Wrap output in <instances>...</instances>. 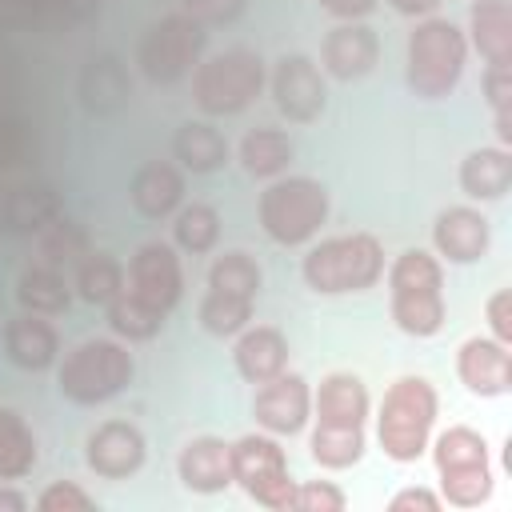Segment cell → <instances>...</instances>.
<instances>
[{
  "mask_svg": "<svg viewBox=\"0 0 512 512\" xmlns=\"http://www.w3.org/2000/svg\"><path fill=\"white\" fill-rule=\"evenodd\" d=\"M180 292H184V272L176 248L164 240L140 244L124 272V288L104 304L112 332L124 340H152L164 328L168 312L180 304Z\"/></svg>",
  "mask_w": 512,
  "mask_h": 512,
  "instance_id": "6da1fadb",
  "label": "cell"
},
{
  "mask_svg": "<svg viewBox=\"0 0 512 512\" xmlns=\"http://www.w3.org/2000/svg\"><path fill=\"white\" fill-rule=\"evenodd\" d=\"M364 420H368V388L352 372H328L316 392V428H312V460L320 468H352L364 456Z\"/></svg>",
  "mask_w": 512,
  "mask_h": 512,
  "instance_id": "7a4b0ae2",
  "label": "cell"
},
{
  "mask_svg": "<svg viewBox=\"0 0 512 512\" xmlns=\"http://www.w3.org/2000/svg\"><path fill=\"white\" fill-rule=\"evenodd\" d=\"M388 292H392V320L400 332L428 340L444 328V272L432 252L424 248L400 252L388 272Z\"/></svg>",
  "mask_w": 512,
  "mask_h": 512,
  "instance_id": "3957f363",
  "label": "cell"
},
{
  "mask_svg": "<svg viewBox=\"0 0 512 512\" xmlns=\"http://www.w3.org/2000/svg\"><path fill=\"white\" fill-rule=\"evenodd\" d=\"M304 280L320 296H344V292H364L384 276V248L372 232H348L320 240L304 264Z\"/></svg>",
  "mask_w": 512,
  "mask_h": 512,
  "instance_id": "277c9868",
  "label": "cell"
},
{
  "mask_svg": "<svg viewBox=\"0 0 512 512\" xmlns=\"http://www.w3.org/2000/svg\"><path fill=\"white\" fill-rule=\"evenodd\" d=\"M132 372H136L132 352L120 340L92 336V340H80L72 352H64L56 368V384H60V396L92 408L120 396L132 384Z\"/></svg>",
  "mask_w": 512,
  "mask_h": 512,
  "instance_id": "5b68a950",
  "label": "cell"
},
{
  "mask_svg": "<svg viewBox=\"0 0 512 512\" xmlns=\"http://www.w3.org/2000/svg\"><path fill=\"white\" fill-rule=\"evenodd\" d=\"M376 424H380L376 432H380V448L388 460L396 464L420 460V452L428 448L432 424H436V388L424 376H400L384 392Z\"/></svg>",
  "mask_w": 512,
  "mask_h": 512,
  "instance_id": "8992f818",
  "label": "cell"
},
{
  "mask_svg": "<svg viewBox=\"0 0 512 512\" xmlns=\"http://www.w3.org/2000/svg\"><path fill=\"white\" fill-rule=\"evenodd\" d=\"M468 64V40L452 20L428 16L408 36V88L420 100H444Z\"/></svg>",
  "mask_w": 512,
  "mask_h": 512,
  "instance_id": "52a82bcc",
  "label": "cell"
},
{
  "mask_svg": "<svg viewBox=\"0 0 512 512\" xmlns=\"http://www.w3.org/2000/svg\"><path fill=\"white\" fill-rule=\"evenodd\" d=\"M324 220H328V188L312 176L272 180L260 192V228L268 232V240L284 248L308 244Z\"/></svg>",
  "mask_w": 512,
  "mask_h": 512,
  "instance_id": "ba28073f",
  "label": "cell"
},
{
  "mask_svg": "<svg viewBox=\"0 0 512 512\" xmlns=\"http://www.w3.org/2000/svg\"><path fill=\"white\" fill-rule=\"evenodd\" d=\"M260 292V264L248 252H224L208 268V292L200 300V324L212 336H236L252 320V304Z\"/></svg>",
  "mask_w": 512,
  "mask_h": 512,
  "instance_id": "9c48e42d",
  "label": "cell"
},
{
  "mask_svg": "<svg viewBox=\"0 0 512 512\" xmlns=\"http://www.w3.org/2000/svg\"><path fill=\"white\" fill-rule=\"evenodd\" d=\"M432 460H436V476H440V492L448 504L456 508H476L488 500L492 492V464H488V440L468 428V424H452L436 436L432 444Z\"/></svg>",
  "mask_w": 512,
  "mask_h": 512,
  "instance_id": "30bf717a",
  "label": "cell"
},
{
  "mask_svg": "<svg viewBox=\"0 0 512 512\" xmlns=\"http://www.w3.org/2000/svg\"><path fill=\"white\" fill-rule=\"evenodd\" d=\"M264 88V60L252 48H228L208 56L192 72V100L208 116H236L244 112Z\"/></svg>",
  "mask_w": 512,
  "mask_h": 512,
  "instance_id": "8fae6325",
  "label": "cell"
},
{
  "mask_svg": "<svg viewBox=\"0 0 512 512\" xmlns=\"http://www.w3.org/2000/svg\"><path fill=\"white\" fill-rule=\"evenodd\" d=\"M204 44H208V32H204L200 20H192L188 12H168L156 24H148V32L140 36L136 64H140L144 80L176 84L200 64Z\"/></svg>",
  "mask_w": 512,
  "mask_h": 512,
  "instance_id": "7c38bea8",
  "label": "cell"
},
{
  "mask_svg": "<svg viewBox=\"0 0 512 512\" xmlns=\"http://www.w3.org/2000/svg\"><path fill=\"white\" fill-rule=\"evenodd\" d=\"M232 480L264 508L272 512H288V500H292V472H288V460H284V448L272 440V436H240L232 444Z\"/></svg>",
  "mask_w": 512,
  "mask_h": 512,
  "instance_id": "4fadbf2b",
  "label": "cell"
},
{
  "mask_svg": "<svg viewBox=\"0 0 512 512\" xmlns=\"http://www.w3.org/2000/svg\"><path fill=\"white\" fill-rule=\"evenodd\" d=\"M308 412H312V392L300 372H276L256 388L252 416L272 436H296L308 424Z\"/></svg>",
  "mask_w": 512,
  "mask_h": 512,
  "instance_id": "5bb4252c",
  "label": "cell"
},
{
  "mask_svg": "<svg viewBox=\"0 0 512 512\" xmlns=\"http://www.w3.org/2000/svg\"><path fill=\"white\" fill-rule=\"evenodd\" d=\"M272 100H276V108H280L288 120H296V124L316 120V116L324 112V100H328L324 76H320L316 60L304 56V52L280 56V60H276V72H272Z\"/></svg>",
  "mask_w": 512,
  "mask_h": 512,
  "instance_id": "9a60e30c",
  "label": "cell"
},
{
  "mask_svg": "<svg viewBox=\"0 0 512 512\" xmlns=\"http://www.w3.org/2000/svg\"><path fill=\"white\" fill-rule=\"evenodd\" d=\"M144 432L128 420H104L88 432V444H84V456H88V468L104 480H128L132 472H140L144 464Z\"/></svg>",
  "mask_w": 512,
  "mask_h": 512,
  "instance_id": "2e32d148",
  "label": "cell"
},
{
  "mask_svg": "<svg viewBox=\"0 0 512 512\" xmlns=\"http://www.w3.org/2000/svg\"><path fill=\"white\" fill-rule=\"evenodd\" d=\"M456 372L476 396H504L512 388V356L496 336H472L456 352Z\"/></svg>",
  "mask_w": 512,
  "mask_h": 512,
  "instance_id": "e0dca14e",
  "label": "cell"
},
{
  "mask_svg": "<svg viewBox=\"0 0 512 512\" xmlns=\"http://www.w3.org/2000/svg\"><path fill=\"white\" fill-rule=\"evenodd\" d=\"M320 60H324L328 76H336V80H360V76H368V72L376 68V60H380V40H376V32H372L368 24L344 20V24H336V28L324 36Z\"/></svg>",
  "mask_w": 512,
  "mask_h": 512,
  "instance_id": "ac0fdd59",
  "label": "cell"
},
{
  "mask_svg": "<svg viewBox=\"0 0 512 512\" xmlns=\"http://www.w3.org/2000/svg\"><path fill=\"white\" fill-rule=\"evenodd\" d=\"M432 244L452 264H472L488 252V216L468 204H452L432 224Z\"/></svg>",
  "mask_w": 512,
  "mask_h": 512,
  "instance_id": "d6986e66",
  "label": "cell"
},
{
  "mask_svg": "<svg viewBox=\"0 0 512 512\" xmlns=\"http://www.w3.org/2000/svg\"><path fill=\"white\" fill-rule=\"evenodd\" d=\"M4 356L24 372H44L60 356V336L40 312H20L4 324Z\"/></svg>",
  "mask_w": 512,
  "mask_h": 512,
  "instance_id": "ffe728a7",
  "label": "cell"
},
{
  "mask_svg": "<svg viewBox=\"0 0 512 512\" xmlns=\"http://www.w3.org/2000/svg\"><path fill=\"white\" fill-rule=\"evenodd\" d=\"M176 472L192 492H224L232 484V444H224L220 436H196L180 448Z\"/></svg>",
  "mask_w": 512,
  "mask_h": 512,
  "instance_id": "44dd1931",
  "label": "cell"
},
{
  "mask_svg": "<svg viewBox=\"0 0 512 512\" xmlns=\"http://www.w3.org/2000/svg\"><path fill=\"white\" fill-rule=\"evenodd\" d=\"M80 104L92 112V116H112L128 104L132 96V80H128V68L120 64V56L112 52H100V56H88V64L80 68Z\"/></svg>",
  "mask_w": 512,
  "mask_h": 512,
  "instance_id": "7402d4cb",
  "label": "cell"
},
{
  "mask_svg": "<svg viewBox=\"0 0 512 512\" xmlns=\"http://www.w3.org/2000/svg\"><path fill=\"white\" fill-rule=\"evenodd\" d=\"M128 196H132V208L144 220H164L184 204V176L168 160H148V164L136 168V176L128 184Z\"/></svg>",
  "mask_w": 512,
  "mask_h": 512,
  "instance_id": "603a6c76",
  "label": "cell"
},
{
  "mask_svg": "<svg viewBox=\"0 0 512 512\" xmlns=\"http://www.w3.org/2000/svg\"><path fill=\"white\" fill-rule=\"evenodd\" d=\"M56 216H60V196H56V188H48L40 180L8 188L0 200V228L12 236H36Z\"/></svg>",
  "mask_w": 512,
  "mask_h": 512,
  "instance_id": "cb8c5ba5",
  "label": "cell"
},
{
  "mask_svg": "<svg viewBox=\"0 0 512 512\" xmlns=\"http://www.w3.org/2000/svg\"><path fill=\"white\" fill-rule=\"evenodd\" d=\"M232 360H236V372L248 384H264L276 372H284V364H288V340H284L280 328H268V324L240 328L236 348H232Z\"/></svg>",
  "mask_w": 512,
  "mask_h": 512,
  "instance_id": "d4e9b609",
  "label": "cell"
},
{
  "mask_svg": "<svg viewBox=\"0 0 512 512\" xmlns=\"http://www.w3.org/2000/svg\"><path fill=\"white\" fill-rule=\"evenodd\" d=\"M472 44L492 68H512V4L508 0H476L468 12Z\"/></svg>",
  "mask_w": 512,
  "mask_h": 512,
  "instance_id": "484cf974",
  "label": "cell"
},
{
  "mask_svg": "<svg viewBox=\"0 0 512 512\" xmlns=\"http://www.w3.org/2000/svg\"><path fill=\"white\" fill-rule=\"evenodd\" d=\"M460 188L472 200H500L512 188V152L508 148H476L460 160Z\"/></svg>",
  "mask_w": 512,
  "mask_h": 512,
  "instance_id": "4316f807",
  "label": "cell"
},
{
  "mask_svg": "<svg viewBox=\"0 0 512 512\" xmlns=\"http://www.w3.org/2000/svg\"><path fill=\"white\" fill-rule=\"evenodd\" d=\"M16 300H20L24 312L56 316V312H64V308L72 304V292H68V280H64L60 268L32 260V264L20 272V280H16Z\"/></svg>",
  "mask_w": 512,
  "mask_h": 512,
  "instance_id": "83f0119b",
  "label": "cell"
},
{
  "mask_svg": "<svg viewBox=\"0 0 512 512\" xmlns=\"http://www.w3.org/2000/svg\"><path fill=\"white\" fill-rule=\"evenodd\" d=\"M172 156L188 168V172H216L228 164V140L200 120H188L176 128L172 136Z\"/></svg>",
  "mask_w": 512,
  "mask_h": 512,
  "instance_id": "f1b7e54d",
  "label": "cell"
},
{
  "mask_svg": "<svg viewBox=\"0 0 512 512\" xmlns=\"http://www.w3.org/2000/svg\"><path fill=\"white\" fill-rule=\"evenodd\" d=\"M292 140L288 132L280 128H252L244 140H240V164L248 176L256 180H268V176H280L288 164H292Z\"/></svg>",
  "mask_w": 512,
  "mask_h": 512,
  "instance_id": "f546056e",
  "label": "cell"
},
{
  "mask_svg": "<svg viewBox=\"0 0 512 512\" xmlns=\"http://www.w3.org/2000/svg\"><path fill=\"white\" fill-rule=\"evenodd\" d=\"M92 252V244H88V232H84V224H76V220H64V216H56L44 232H36V260L40 264H52V268H76L84 256Z\"/></svg>",
  "mask_w": 512,
  "mask_h": 512,
  "instance_id": "4dcf8cb0",
  "label": "cell"
},
{
  "mask_svg": "<svg viewBox=\"0 0 512 512\" xmlns=\"http://www.w3.org/2000/svg\"><path fill=\"white\" fill-rule=\"evenodd\" d=\"M36 468V436L20 412L0 408V480H20Z\"/></svg>",
  "mask_w": 512,
  "mask_h": 512,
  "instance_id": "1f68e13d",
  "label": "cell"
},
{
  "mask_svg": "<svg viewBox=\"0 0 512 512\" xmlns=\"http://www.w3.org/2000/svg\"><path fill=\"white\" fill-rule=\"evenodd\" d=\"M124 288V264L108 252H88L76 264V292L88 304H108L116 292Z\"/></svg>",
  "mask_w": 512,
  "mask_h": 512,
  "instance_id": "d6a6232c",
  "label": "cell"
},
{
  "mask_svg": "<svg viewBox=\"0 0 512 512\" xmlns=\"http://www.w3.org/2000/svg\"><path fill=\"white\" fill-rule=\"evenodd\" d=\"M172 240H176V248H184L192 256L216 248V240H220V212L212 204H184V208H176Z\"/></svg>",
  "mask_w": 512,
  "mask_h": 512,
  "instance_id": "836d02e7",
  "label": "cell"
},
{
  "mask_svg": "<svg viewBox=\"0 0 512 512\" xmlns=\"http://www.w3.org/2000/svg\"><path fill=\"white\" fill-rule=\"evenodd\" d=\"M28 16V28H40V32H60V28H72V24H84L92 16H100V0H16Z\"/></svg>",
  "mask_w": 512,
  "mask_h": 512,
  "instance_id": "e575fe53",
  "label": "cell"
},
{
  "mask_svg": "<svg viewBox=\"0 0 512 512\" xmlns=\"http://www.w3.org/2000/svg\"><path fill=\"white\" fill-rule=\"evenodd\" d=\"M484 96H488V108H492V120H496V140L500 148L512 144V68H492L484 72Z\"/></svg>",
  "mask_w": 512,
  "mask_h": 512,
  "instance_id": "d590c367",
  "label": "cell"
},
{
  "mask_svg": "<svg viewBox=\"0 0 512 512\" xmlns=\"http://www.w3.org/2000/svg\"><path fill=\"white\" fill-rule=\"evenodd\" d=\"M348 504V496L324 480H312V484H296L292 488V500H288V512H340Z\"/></svg>",
  "mask_w": 512,
  "mask_h": 512,
  "instance_id": "8d00e7d4",
  "label": "cell"
},
{
  "mask_svg": "<svg viewBox=\"0 0 512 512\" xmlns=\"http://www.w3.org/2000/svg\"><path fill=\"white\" fill-rule=\"evenodd\" d=\"M36 508H40V512H92L96 500H92L80 484L56 480V484H48V488L36 496Z\"/></svg>",
  "mask_w": 512,
  "mask_h": 512,
  "instance_id": "74e56055",
  "label": "cell"
},
{
  "mask_svg": "<svg viewBox=\"0 0 512 512\" xmlns=\"http://www.w3.org/2000/svg\"><path fill=\"white\" fill-rule=\"evenodd\" d=\"M184 12L192 20H200L204 28L208 24H232V20H240L244 0H184Z\"/></svg>",
  "mask_w": 512,
  "mask_h": 512,
  "instance_id": "f35d334b",
  "label": "cell"
},
{
  "mask_svg": "<svg viewBox=\"0 0 512 512\" xmlns=\"http://www.w3.org/2000/svg\"><path fill=\"white\" fill-rule=\"evenodd\" d=\"M484 316H488L492 336H496L500 344H512V292H508V288H500V292L488 296Z\"/></svg>",
  "mask_w": 512,
  "mask_h": 512,
  "instance_id": "ab89813d",
  "label": "cell"
},
{
  "mask_svg": "<svg viewBox=\"0 0 512 512\" xmlns=\"http://www.w3.org/2000/svg\"><path fill=\"white\" fill-rule=\"evenodd\" d=\"M28 140H24V124L12 116H0V172H8L12 164H20Z\"/></svg>",
  "mask_w": 512,
  "mask_h": 512,
  "instance_id": "60d3db41",
  "label": "cell"
},
{
  "mask_svg": "<svg viewBox=\"0 0 512 512\" xmlns=\"http://www.w3.org/2000/svg\"><path fill=\"white\" fill-rule=\"evenodd\" d=\"M440 496L436 492H428V488H404V492H396L392 500H388V508L392 512H412V508H420V512H440Z\"/></svg>",
  "mask_w": 512,
  "mask_h": 512,
  "instance_id": "b9f144b4",
  "label": "cell"
},
{
  "mask_svg": "<svg viewBox=\"0 0 512 512\" xmlns=\"http://www.w3.org/2000/svg\"><path fill=\"white\" fill-rule=\"evenodd\" d=\"M320 8L340 16V20H360V16H368L376 8V0H320Z\"/></svg>",
  "mask_w": 512,
  "mask_h": 512,
  "instance_id": "7bdbcfd3",
  "label": "cell"
},
{
  "mask_svg": "<svg viewBox=\"0 0 512 512\" xmlns=\"http://www.w3.org/2000/svg\"><path fill=\"white\" fill-rule=\"evenodd\" d=\"M20 28H28V16H24V8H20L16 0H0V36H8V32H20Z\"/></svg>",
  "mask_w": 512,
  "mask_h": 512,
  "instance_id": "ee69618b",
  "label": "cell"
},
{
  "mask_svg": "<svg viewBox=\"0 0 512 512\" xmlns=\"http://www.w3.org/2000/svg\"><path fill=\"white\" fill-rule=\"evenodd\" d=\"M388 4H392L400 16H432L444 0H388Z\"/></svg>",
  "mask_w": 512,
  "mask_h": 512,
  "instance_id": "f6af8a7d",
  "label": "cell"
},
{
  "mask_svg": "<svg viewBox=\"0 0 512 512\" xmlns=\"http://www.w3.org/2000/svg\"><path fill=\"white\" fill-rule=\"evenodd\" d=\"M28 508V496L16 492V488H0V512H24Z\"/></svg>",
  "mask_w": 512,
  "mask_h": 512,
  "instance_id": "bcb514c9",
  "label": "cell"
},
{
  "mask_svg": "<svg viewBox=\"0 0 512 512\" xmlns=\"http://www.w3.org/2000/svg\"><path fill=\"white\" fill-rule=\"evenodd\" d=\"M100 4H104V0H100Z\"/></svg>",
  "mask_w": 512,
  "mask_h": 512,
  "instance_id": "7dc6e473",
  "label": "cell"
}]
</instances>
